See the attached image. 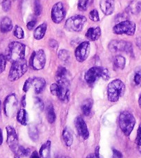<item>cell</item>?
<instances>
[{
    "label": "cell",
    "mask_w": 141,
    "mask_h": 158,
    "mask_svg": "<svg viewBox=\"0 0 141 158\" xmlns=\"http://www.w3.org/2000/svg\"><path fill=\"white\" fill-rule=\"evenodd\" d=\"M26 46L19 42H13L9 44L6 53L5 57L8 61L15 63L24 58Z\"/></svg>",
    "instance_id": "obj_1"
},
{
    "label": "cell",
    "mask_w": 141,
    "mask_h": 158,
    "mask_svg": "<svg viewBox=\"0 0 141 158\" xmlns=\"http://www.w3.org/2000/svg\"><path fill=\"white\" fill-rule=\"evenodd\" d=\"M125 92V85L120 79H115L109 83L107 87V97L111 102H116Z\"/></svg>",
    "instance_id": "obj_2"
},
{
    "label": "cell",
    "mask_w": 141,
    "mask_h": 158,
    "mask_svg": "<svg viewBox=\"0 0 141 158\" xmlns=\"http://www.w3.org/2000/svg\"><path fill=\"white\" fill-rule=\"evenodd\" d=\"M118 124L124 135L127 137H129L136 125V118L131 112L124 111L121 112L119 115Z\"/></svg>",
    "instance_id": "obj_3"
},
{
    "label": "cell",
    "mask_w": 141,
    "mask_h": 158,
    "mask_svg": "<svg viewBox=\"0 0 141 158\" xmlns=\"http://www.w3.org/2000/svg\"><path fill=\"white\" fill-rule=\"evenodd\" d=\"M28 70L27 62L25 59H22L15 63H12L9 74H8V80L11 82L18 81L25 74Z\"/></svg>",
    "instance_id": "obj_4"
},
{
    "label": "cell",
    "mask_w": 141,
    "mask_h": 158,
    "mask_svg": "<svg viewBox=\"0 0 141 158\" xmlns=\"http://www.w3.org/2000/svg\"><path fill=\"white\" fill-rule=\"evenodd\" d=\"M136 26L134 22L125 20L117 23L113 28V32L117 35H133L136 32Z\"/></svg>",
    "instance_id": "obj_5"
},
{
    "label": "cell",
    "mask_w": 141,
    "mask_h": 158,
    "mask_svg": "<svg viewBox=\"0 0 141 158\" xmlns=\"http://www.w3.org/2000/svg\"><path fill=\"white\" fill-rule=\"evenodd\" d=\"M87 19L84 16L81 15H73L68 19L65 23V28L69 31L79 32L83 30Z\"/></svg>",
    "instance_id": "obj_6"
},
{
    "label": "cell",
    "mask_w": 141,
    "mask_h": 158,
    "mask_svg": "<svg viewBox=\"0 0 141 158\" xmlns=\"http://www.w3.org/2000/svg\"><path fill=\"white\" fill-rule=\"evenodd\" d=\"M46 64V55L42 49H39L32 53L29 60V66L34 70H41Z\"/></svg>",
    "instance_id": "obj_7"
},
{
    "label": "cell",
    "mask_w": 141,
    "mask_h": 158,
    "mask_svg": "<svg viewBox=\"0 0 141 158\" xmlns=\"http://www.w3.org/2000/svg\"><path fill=\"white\" fill-rule=\"evenodd\" d=\"M109 49L112 53L126 52L129 55H134L133 47L129 42L123 40H112L109 44Z\"/></svg>",
    "instance_id": "obj_8"
},
{
    "label": "cell",
    "mask_w": 141,
    "mask_h": 158,
    "mask_svg": "<svg viewBox=\"0 0 141 158\" xmlns=\"http://www.w3.org/2000/svg\"><path fill=\"white\" fill-rule=\"evenodd\" d=\"M18 108V97L15 94H10L6 98L4 103V112L6 116L12 117Z\"/></svg>",
    "instance_id": "obj_9"
},
{
    "label": "cell",
    "mask_w": 141,
    "mask_h": 158,
    "mask_svg": "<svg viewBox=\"0 0 141 158\" xmlns=\"http://www.w3.org/2000/svg\"><path fill=\"white\" fill-rule=\"evenodd\" d=\"M6 130L7 133L6 142L10 150L15 153L19 146L18 136L16 130L11 126H7L6 127Z\"/></svg>",
    "instance_id": "obj_10"
},
{
    "label": "cell",
    "mask_w": 141,
    "mask_h": 158,
    "mask_svg": "<svg viewBox=\"0 0 141 158\" xmlns=\"http://www.w3.org/2000/svg\"><path fill=\"white\" fill-rule=\"evenodd\" d=\"M90 52V43L83 42L78 44L75 50V57L78 62L83 63L88 58Z\"/></svg>",
    "instance_id": "obj_11"
},
{
    "label": "cell",
    "mask_w": 141,
    "mask_h": 158,
    "mask_svg": "<svg viewBox=\"0 0 141 158\" xmlns=\"http://www.w3.org/2000/svg\"><path fill=\"white\" fill-rule=\"evenodd\" d=\"M66 15V10L62 2H58L51 9V19L55 24H59L63 20Z\"/></svg>",
    "instance_id": "obj_12"
},
{
    "label": "cell",
    "mask_w": 141,
    "mask_h": 158,
    "mask_svg": "<svg viewBox=\"0 0 141 158\" xmlns=\"http://www.w3.org/2000/svg\"><path fill=\"white\" fill-rule=\"evenodd\" d=\"M103 67H93L85 73L84 78L89 85H93L100 78H102Z\"/></svg>",
    "instance_id": "obj_13"
},
{
    "label": "cell",
    "mask_w": 141,
    "mask_h": 158,
    "mask_svg": "<svg viewBox=\"0 0 141 158\" xmlns=\"http://www.w3.org/2000/svg\"><path fill=\"white\" fill-rule=\"evenodd\" d=\"M75 126L78 133L84 140H87L89 137V132L88 127L85 121L81 117L78 116L75 118Z\"/></svg>",
    "instance_id": "obj_14"
},
{
    "label": "cell",
    "mask_w": 141,
    "mask_h": 158,
    "mask_svg": "<svg viewBox=\"0 0 141 158\" xmlns=\"http://www.w3.org/2000/svg\"><path fill=\"white\" fill-rule=\"evenodd\" d=\"M100 9L107 15L113 13L115 8L114 0H101L100 3Z\"/></svg>",
    "instance_id": "obj_15"
},
{
    "label": "cell",
    "mask_w": 141,
    "mask_h": 158,
    "mask_svg": "<svg viewBox=\"0 0 141 158\" xmlns=\"http://www.w3.org/2000/svg\"><path fill=\"white\" fill-rule=\"evenodd\" d=\"M56 80L59 85H69V82L67 78V70L62 66L58 67L56 72Z\"/></svg>",
    "instance_id": "obj_16"
},
{
    "label": "cell",
    "mask_w": 141,
    "mask_h": 158,
    "mask_svg": "<svg viewBox=\"0 0 141 158\" xmlns=\"http://www.w3.org/2000/svg\"><path fill=\"white\" fill-rule=\"evenodd\" d=\"M101 35V30L100 27H91L87 30L85 34L86 38L90 41H95L100 38Z\"/></svg>",
    "instance_id": "obj_17"
},
{
    "label": "cell",
    "mask_w": 141,
    "mask_h": 158,
    "mask_svg": "<svg viewBox=\"0 0 141 158\" xmlns=\"http://www.w3.org/2000/svg\"><path fill=\"white\" fill-rule=\"evenodd\" d=\"M60 92L58 98L62 102H68L70 97L69 85H60Z\"/></svg>",
    "instance_id": "obj_18"
},
{
    "label": "cell",
    "mask_w": 141,
    "mask_h": 158,
    "mask_svg": "<svg viewBox=\"0 0 141 158\" xmlns=\"http://www.w3.org/2000/svg\"><path fill=\"white\" fill-rule=\"evenodd\" d=\"M33 85L36 94H40L46 87V81L42 78L35 77L33 80Z\"/></svg>",
    "instance_id": "obj_19"
},
{
    "label": "cell",
    "mask_w": 141,
    "mask_h": 158,
    "mask_svg": "<svg viewBox=\"0 0 141 158\" xmlns=\"http://www.w3.org/2000/svg\"><path fill=\"white\" fill-rule=\"evenodd\" d=\"M50 148L51 142L48 140L42 145L39 151V155L41 158H50Z\"/></svg>",
    "instance_id": "obj_20"
},
{
    "label": "cell",
    "mask_w": 141,
    "mask_h": 158,
    "mask_svg": "<svg viewBox=\"0 0 141 158\" xmlns=\"http://www.w3.org/2000/svg\"><path fill=\"white\" fill-rule=\"evenodd\" d=\"M13 29V23L12 20L8 17H4L2 19L1 23H0V31L2 33H6L10 32Z\"/></svg>",
    "instance_id": "obj_21"
},
{
    "label": "cell",
    "mask_w": 141,
    "mask_h": 158,
    "mask_svg": "<svg viewBox=\"0 0 141 158\" xmlns=\"http://www.w3.org/2000/svg\"><path fill=\"white\" fill-rule=\"evenodd\" d=\"M126 60L123 56L118 55L115 56L113 62V66L114 70H122L125 67Z\"/></svg>",
    "instance_id": "obj_22"
},
{
    "label": "cell",
    "mask_w": 141,
    "mask_h": 158,
    "mask_svg": "<svg viewBox=\"0 0 141 158\" xmlns=\"http://www.w3.org/2000/svg\"><path fill=\"white\" fill-rule=\"evenodd\" d=\"M127 11L134 15H138L141 12V2L139 1L131 2L127 8Z\"/></svg>",
    "instance_id": "obj_23"
},
{
    "label": "cell",
    "mask_w": 141,
    "mask_h": 158,
    "mask_svg": "<svg viewBox=\"0 0 141 158\" xmlns=\"http://www.w3.org/2000/svg\"><path fill=\"white\" fill-rule=\"evenodd\" d=\"M47 30V25L46 23H43L36 28L34 31V38L36 40H41L44 38V36L46 34Z\"/></svg>",
    "instance_id": "obj_24"
},
{
    "label": "cell",
    "mask_w": 141,
    "mask_h": 158,
    "mask_svg": "<svg viewBox=\"0 0 141 158\" xmlns=\"http://www.w3.org/2000/svg\"><path fill=\"white\" fill-rule=\"evenodd\" d=\"M17 121H18L22 126H26L28 124V114L26 110L22 108L19 110V111L17 113Z\"/></svg>",
    "instance_id": "obj_25"
},
{
    "label": "cell",
    "mask_w": 141,
    "mask_h": 158,
    "mask_svg": "<svg viewBox=\"0 0 141 158\" xmlns=\"http://www.w3.org/2000/svg\"><path fill=\"white\" fill-rule=\"evenodd\" d=\"M62 138H63L64 142L67 147H70V146H71L73 142V137L72 132L70 131V130L69 128H65L63 130Z\"/></svg>",
    "instance_id": "obj_26"
},
{
    "label": "cell",
    "mask_w": 141,
    "mask_h": 158,
    "mask_svg": "<svg viewBox=\"0 0 141 158\" xmlns=\"http://www.w3.org/2000/svg\"><path fill=\"white\" fill-rule=\"evenodd\" d=\"M92 107H93V101L92 99H91V98H88V99H86L85 101H84L81 106V110L83 114L85 115V116H89L91 112Z\"/></svg>",
    "instance_id": "obj_27"
},
{
    "label": "cell",
    "mask_w": 141,
    "mask_h": 158,
    "mask_svg": "<svg viewBox=\"0 0 141 158\" xmlns=\"http://www.w3.org/2000/svg\"><path fill=\"white\" fill-rule=\"evenodd\" d=\"M46 116L48 122L50 123H53L55 122L56 116L54 107H53L52 104H49L46 108Z\"/></svg>",
    "instance_id": "obj_28"
},
{
    "label": "cell",
    "mask_w": 141,
    "mask_h": 158,
    "mask_svg": "<svg viewBox=\"0 0 141 158\" xmlns=\"http://www.w3.org/2000/svg\"><path fill=\"white\" fill-rule=\"evenodd\" d=\"M94 0H79L78 8L81 11H85L91 6Z\"/></svg>",
    "instance_id": "obj_29"
},
{
    "label": "cell",
    "mask_w": 141,
    "mask_h": 158,
    "mask_svg": "<svg viewBox=\"0 0 141 158\" xmlns=\"http://www.w3.org/2000/svg\"><path fill=\"white\" fill-rule=\"evenodd\" d=\"M29 135L30 139L36 142L39 138L38 130L35 125H30L29 127Z\"/></svg>",
    "instance_id": "obj_30"
},
{
    "label": "cell",
    "mask_w": 141,
    "mask_h": 158,
    "mask_svg": "<svg viewBox=\"0 0 141 158\" xmlns=\"http://www.w3.org/2000/svg\"><path fill=\"white\" fill-rule=\"evenodd\" d=\"M30 153V149L28 148H24V146H19L18 148L15 151V155L19 157H27Z\"/></svg>",
    "instance_id": "obj_31"
},
{
    "label": "cell",
    "mask_w": 141,
    "mask_h": 158,
    "mask_svg": "<svg viewBox=\"0 0 141 158\" xmlns=\"http://www.w3.org/2000/svg\"><path fill=\"white\" fill-rule=\"evenodd\" d=\"M134 83L136 86L141 85V66L136 68L134 74Z\"/></svg>",
    "instance_id": "obj_32"
},
{
    "label": "cell",
    "mask_w": 141,
    "mask_h": 158,
    "mask_svg": "<svg viewBox=\"0 0 141 158\" xmlns=\"http://www.w3.org/2000/svg\"><path fill=\"white\" fill-rule=\"evenodd\" d=\"M58 58L63 62H68L70 60V53L66 49H61L58 52Z\"/></svg>",
    "instance_id": "obj_33"
},
{
    "label": "cell",
    "mask_w": 141,
    "mask_h": 158,
    "mask_svg": "<svg viewBox=\"0 0 141 158\" xmlns=\"http://www.w3.org/2000/svg\"><path fill=\"white\" fill-rule=\"evenodd\" d=\"M13 34L18 39H23L24 38V31L19 26H15V27L14 28Z\"/></svg>",
    "instance_id": "obj_34"
},
{
    "label": "cell",
    "mask_w": 141,
    "mask_h": 158,
    "mask_svg": "<svg viewBox=\"0 0 141 158\" xmlns=\"http://www.w3.org/2000/svg\"><path fill=\"white\" fill-rule=\"evenodd\" d=\"M50 92L53 95L55 96V97H58L59 94H60V85L58 83H53L50 85Z\"/></svg>",
    "instance_id": "obj_35"
},
{
    "label": "cell",
    "mask_w": 141,
    "mask_h": 158,
    "mask_svg": "<svg viewBox=\"0 0 141 158\" xmlns=\"http://www.w3.org/2000/svg\"><path fill=\"white\" fill-rule=\"evenodd\" d=\"M135 142H136L138 148H139V151L141 153V123L139 125V128H138L137 135Z\"/></svg>",
    "instance_id": "obj_36"
},
{
    "label": "cell",
    "mask_w": 141,
    "mask_h": 158,
    "mask_svg": "<svg viewBox=\"0 0 141 158\" xmlns=\"http://www.w3.org/2000/svg\"><path fill=\"white\" fill-rule=\"evenodd\" d=\"M89 18L91 20L94 22H98L100 20L99 13H98L96 9L92 10L91 12L89 13Z\"/></svg>",
    "instance_id": "obj_37"
},
{
    "label": "cell",
    "mask_w": 141,
    "mask_h": 158,
    "mask_svg": "<svg viewBox=\"0 0 141 158\" xmlns=\"http://www.w3.org/2000/svg\"><path fill=\"white\" fill-rule=\"evenodd\" d=\"M6 58L5 56L3 54H0V74L4 71L6 66Z\"/></svg>",
    "instance_id": "obj_38"
},
{
    "label": "cell",
    "mask_w": 141,
    "mask_h": 158,
    "mask_svg": "<svg viewBox=\"0 0 141 158\" xmlns=\"http://www.w3.org/2000/svg\"><path fill=\"white\" fill-rule=\"evenodd\" d=\"M42 5L39 0H35L34 3V11L36 15H39L42 13Z\"/></svg>",
    "instance_id": "obj_39"
},
{
    "label": "cell",
    "mask_w": 141,
    "mask_h": 158,
    "mask_svg": "<svg viewBox=\"0 0 141 158\" xmlns=\"http://www.w3.org/2000/svg\"><path fill=\"white\" fill-rule=\"evenodd\" d=\"M33 78H28L27 80L25 81L23 86V91L25 92H27L30 89V87L33 85Z\"/></svg>",
    "instance_id": "obj_40"
},
{
    "label": "cell",
    "mask_w": 141,
    "mask_h": 158,
    "mask_svg": "<svg viewBox=\"0 0 141 158\" xmlns=\"http://www.w3.org/2000/svg\"><path fill=\"white\" fill-rule=\"evenodd\" d=\"M2 6L3 10L5 11V12H8L10 9L11 1L10 0H3Z\"/></svg>",
    "instance_id": "obj_41"
},
{
    "label": "cell",
    "mask_w": 141,
    "mask_h": 158,
    "mask_svg": "<svg viewBox=\"0 0 141 158\" xmlns=\"http://www.w3.org/2000/svg\"><path fill=\"white\" fill-rule=\"evenodd\" d=\"M35 104L37 108H38L40 111H43L44 108V105L42 100L40 98L35 97Z\"/></svg>",
    "instance_id": "obj_42"
},
{
    "label": "cell",
    "mask_w": 141,
    "mask_h": 158,
    "mask_svg": "<svg viewBox=\"0 0 141 158\" xmlns=\"http://www.w3.org/2000/svg\"><path fill=\"white\" fill-rule=\"evenodd\" d=\"M99 150H100L99 146H97V148L95 151V153L88 155L86 158H104L103 156H101L100 155Z\"/></svg>",
    "instance_id": "obj_43"
},
{
    "label": "cell",
    "mask_w": 141,
    "mask_h": 158,
    "mask_svg": "<svg viewBox=\"0 0 141 158\" xmlns=\"http://www.w3.org/2000/svg\"><path fill=\"white\" fill-rule=\"evenodd\" d=\"M112 158H123V154L117 149H112Z\"/></svg>",
    "instance_id": "obj_44"
},
{
    "label": "cell",
    "mask_w": 141,
    "mask_h": 158,
    "mask_svg": "<svg viewBox=\"0 0 141 158\" xmlns=\"http://www.w3.org/2000/svg\"><path fill=\"white\" fill-rule=\"evenodd\" d=\"M126 15L125 13H121L119 14V15H118L116 18H115V20L117 21L118 23H119L120 22H123V21H125V20H128L127 18V17H125Z\"/></svg>",
    "instance_id": "obj_45"
},
{
    "label": "cell",
    "mask_w": 141,
    "mask_h": 158,
    "mask_svg": "<svg viewBox=\"0 0 141 158\" xmlns=\"http://www.w3.org/2000/svg\"><path fill=\"white\" fill-rule=\"evenodd\" d=\"M35 24H36V21L35 20H31V21L29 22L26 24L27 29H29V31H31L32 29H33V28L35 27Z\"/></svg>",
    "instance_id": "obj_46"
},
{
    "label": "cell",
    "mask_w": 141,
    "mask_h": 158,
    "mask_svg": "<svg viewBox=\"0 0 141 158\" xmlns=\"http://www.w3.org/2000/svg\"><path fill=\"white\" fill-rule=\"evenodd\" d=\"M49 45L50 47L53 48V49H58V42L55 40H50L49 41Z\"/></svg>",
    "instance_id": "obj_47"
},
{
    "label": "cell",
    "mask_w": 141,
    "mask_h": 158,
    "mask_svg": "<svg viewBox=\"0 0 141 158\" xmlns=\"http://www.w3.org/2000/svg\"><path fill=\"white\" fill-rule=\"evenodd\" d=\"M30 158H41V157H40V156H39V155L38 153V151H34L31 154H30Z\"/></svg>",
    "instance_id": "obj_48"
},
{
    "label": "cell",
    "mask_w": 141,
    "mask_h": 158,
    "mask_svg": "<svg viewBox=\"0 0 141 158\" xmlns=\"http://www.w3.org/2000/svg\"><path fill=\"white\" fill-rule=\"evenodd\" d=\"M136 45L139 49L141 50V36L136 39Z\"/></svg>",
    "instance_id": "obj_49"
},
{
    "label": "cell",
    "mask_w": 141,
    "mask_h": 158,
    "mask_svg": "<svg viewBox=\"0 0 141 158\" xmlns=\"http://www.w3.org/2000/svg\"><path fill=\"white\" fill-rule=\"evenodd\" d=\"M21 104L22 105V106L24 107L26 106V96H23V97H22V100H21Z\"/></svg>",
    "instance_id": "obj_50"
},
{
    "label": "cell",
    "mask_w": 141,
    "mask_h": 158,
    "mask_svg": "<svg viewBox=\"0 0 141 158\" xmlns=\"http://www.w3.org/2000/svg\"><path fill=\"white\" fill-rule=\"evenodd\" d=\"M3 143V133H2V130L0 128V146Z\"/></svg>",
    "instance_id": "obj_51"
},
{
    "label": "cell",
    "mask_w": 141,
    "mask_h": 158,
    "mask_svg": "<svg viewBox=\"0 0 141 158\" xmlns=\"http://www.w3.org/2000/svg\"><path fill=\"white\" fill-rule=\"evenodd\" d=\"M139 107L141 108V93L139 95Z\"/></svg>",
    "instance_id": "obj_52"
},
{
    "label": "cell",
    "mask_w": 141,
    "mask_h": 158,
    "mask_svg": "<svg viewBox=\"0 0 141 158\" xmlns=\"http://www.w3.org/2000/svg\"><path fill=\"white\" fill-rule=\"evenodd\" d=\"M58 158H70L69 157H66V156H62V157H59Z\"/></svg>",
    "instance_id": "obj_53"
},
{
    "label": "cell",
    "mask_w": 141,
    "mask_h": 158,
    "mask_svg": "<svg viewBox=\"0 0 141 158\" xmlns=\"http://www.w3.org/2000/svg\"><path fill=\"white\" fill-rule=\"evenodd\" d=\"M14 158H21V157L18 156H15V157H14Z\"/></svg>",
    "instance_id": "obj_54"
},
{
    "label": "cell",
    "mask_w": 141,
    "mask_h": 158,
    "mask_svg": "<svg viewBox=\"0 0 141 158\" xmlns=\"http://www.w3.org/2000/svg\"><path fill=\"white\" fill-rule=\"evenodd\" d=\"M0 110H1V101H0Z\"/></svg>",
    "instance_id": "obj_55"
}]
</instances>
